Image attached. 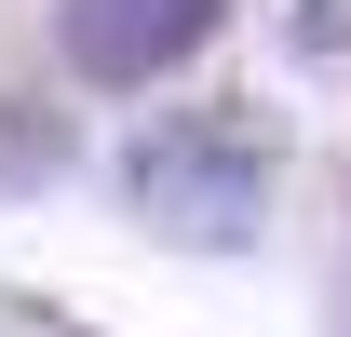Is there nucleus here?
<instances>
[{"label":"nucleus","instance_id":"4","mask_svg":"<svg viewBox=\"0 0 351 337\" xmlns=\"http://www.w3.org/2000/svg\"><path fill=\"white\" fill-rule=\"evenodd\" d=\"M351 41V0H311V14H298V54H338Z\"/></svg>","mask_w":351,"mask_h":337},{"label":"nucleus","instance_id":"2","mask_svg":"<svg viewBox=\"0 0 351 337\" xmlns=\"http://www.w3.org/2000/svg\"><path fill=\"white\" fill-rule=\"evenodd\" d=\"M54 41H68L82 82L122 95V82H162L217 41V0H54Z\"/></svg>","mask_w":351,"mask_h":337},{"label":"nucleus","instance_id":"3","mask_svg":"<svg viewBox=\"0 0 351 337\" xmlns=\"http://www.w3.org/2000/svg\"><path fill=\"white\" fill-rule=\"evenodd\" d=\"M54 162H68V122L27 108V95H0V175H14V189H41Z\"/></svg>","mask_w":351,"mask_h":337},{"label":"nucleus","instance_id":"1","mask_svg":"<svg viewBox=\"0 0 351 337\" xmlns=\"http://www.w3.org/2000/svg\"><path fill=\"white\" fill-rule=\"evenodd\" d=\"M122 189H135V216H149L162 243L243 256L257 216H270V135L243 122V108H176V122H149L122 149Z\"/></svg>","mask_w":351,"mask_h":337}]
</instances>
